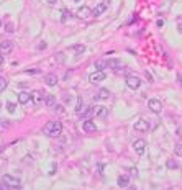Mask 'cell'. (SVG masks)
<instances>
[{
    "instance_id": "cell-18",
    "label": "cell",
    "mask_w": 182,
    "mask_h": 190,
    "mask_svg": "<svg viewBox=\"0 0 182 190\" xmlns=\"http://www.w3.org/2000/svg\"><path fill=\"white\" fill-rule=\"evenodd\" d=\"M107 69V59H100L95 62V71H105Z\"/></svg>"
},
{
    "instance_id": "cell-29",
    "label": "cell",
    "mask_w": 182,
    "mask_h": 190,
    "mask_svg": "<svg viewBox=\"0 0 182 190\" xmlns=\"http://www.w3.org/2000/svg\"><path fill=\"white\" fill-rule=\"evenodd\" d=\"M54 107H56V110H58L59 113H62V112H64V108H62V105H54Z\"/></svg>"
},
{
    "instance_id": "cell-38",
    "label": "cell",
    "mask_w": 182,
    "mask_h": 190,
    "mask_svg": "<svg viewBox=\"0 0 182 190\" xmlns=\"http://www.w3.org/2000/svg\"><path fill=\"white\" fill-rule=\"evenodd\" d=\"M0 107H2V103H0Z\"/></svg>"
},
{
    "instance_id": "cell-17",
    "label": "cell",
    "mask_w": 182,
    "mask_h": 190,
    "mask_svg": "<svg viewBox=\"0 0 182 190\" xmlns=\"http://www.w3.org/2000/svg\"><path fill=\"white\" fill-rule=\"evenodd\" d=\"M18 102L22 105L30 102V92H22V94H18Z\"/></svg>"
},
{
    "instance_id": "cell-11",
    "label": "cell",
    "mask_w": 182,
    "mask_h": 190,
    "mask_svg": "<svg viewBox=\"0 0 182 190\" xmlns=\"http://www.w3.org/2000/svg\"><path fill=\"white\" fill-rule=\"evenodd\" d=\"M107 7H108V3L107 2H99L95 5V8L92 10V15H94V17H99V15H102L105 10H107Z\"/></svg>"
},
{
    "instance_id": "cell-30",
    "label": "cell",
    "mask_w": 182,
    "mask_h": 190,
    "mask_svg": "<svg viewBox=\"0 0 182 190\" xmlns=\"http://www.w3.org/2000/svg\"><path fill=\"white\" fill-rule=\"evenodd\" d=\"M156 25L159 26V28H161V26H164V20H161V18H159V20L156 22Z\"/></svg>"
},
{
    "instance_id": "cell-25",
    "label": "cell",
    "mask_w": 182,
    "mask_h": 190,
    "mask_svg": "<svg viewBox=\"0 0 182 190\" xmlns=\"http://www.w3.org/2000/svg\"><path fill=\"white\" fill-rule=\"evenodd\" d=\"M72 49L76 52H79V54H82V52L86 51V46H84V44H76V46H72Z\"/></svg>"
},
{
    "instance_id": "cell-8",
    "label": "cell",
    "mask_w": 182,
    "mask_h": 190,
    "mask_svg": "<svg viewBox=\"0 0 182 190\" xmlns=\"http://www.w3.org/2000/svg\"><path fill=\"white\" fill-rule=\"evenodd\" d=\"M89 80H90L92 84L102 82V80H105V72H103V71H95V72H92V74L89 75Z\"/></svg>"
},
{
    "instance_id": "cell-33",
    "label": "cell",
    "mask_w": 182,
    "mask_h": 190,
    "mask_svg": "<svg viewBox=\"0 0 182 190\" xmlns=\"http://www.w3.org/2000/svg\"><path fill=\"white\" fill-rule=\"evenodd\" d=\"M144 75H146V79L149 80V82H153V80H151L153 77H151V74H149V72H148V71H146V72H144Z\"/></svg>"
},
{
    "instance_id": "cell-16",
    "label": "cell",
    "mask_w": 182,
    "mask_h": 190,
    "mask_svg": "<svg viewBox=\"0 0 182 190\" xmlns=\"http://www.w3.org/2000/svg\"><path fill=\"white\" fill-rule=\"evenodd\" d=\"M110 97V90L108 88H100L99 94L95 95V100H107Z\"/></svg>"
},
{
    "instance_id": "cell-26",
    "label": "cell",
    "mask_w": 182,
    "mask_h": 190,
    "mask_svg": "<svg viewBox=\"0 0 182 190\" xmlns=\"http://www.w3.org/2000/svg\"><path fill=\"white\" fill-rule=\"evenodd\" d=\"M176 154L182 156V144H177V146H176Z\"/></svg>"
},
{
    "instance_id": "cell-2",
    "label": "cell",
    "mask_w": 182,
    "mask_h": 190,
    "mask_svg": "<svg viewBox=\"0 0 182 190\" xmlns=\"http://www.w3.org/2000/svg\"><path fill=\"white\" fill-rule=\"evenodd\" d=\"M126 85L130 88H133V90H136V88L141 85V79L135 74H128L126 75Z\"/></svg>"
},
{
    "instance_id": "cell-24",
    "label": "cell",
    "mask_w": 182,
    "mask_h": 190,
    "mask_svg": "<svg viewBox=\"0 0 182 190\" xmlns=\"http://www.w3.org/2000/svg\"><path fill=\"white\" fill-rule=\"evenodd\" d=\"M5 107H7V112H8V113H15V110H17V108H15L17 105H15L13 102H7Z\"/></svg>"
},
{
    "instance_id": "cell-13",
    "label": "cell",
    "mask_w": 182,
    "mask_h": 190,
    "mask_svg": "<svg viewBox=\"0 0 182 190\" xmlns=\"http://www.w3.org/2000/svg\"><path fill=\"white\" fill-rule=\"evenodd\" d=\"M58 75L56 74H48L46 77H44V82H46V85H49V87H54L56 84H58Z\"/></svg>"
},
{
    "instance_id": "cell-34",
    "label": "cell",
    "mask_w": 182,
    "mask_h": 190,
    "mask_svg": "<svg viewBox=\"0 0 182 190\" xmlns=\"http://www.w3.org/2000/svg\"><path fill=\"white\" fill-rule=\"evenodd\" d=\"M46 2H48V3H56L58 0H46Z\"/></svg>"
},
{
    "instance_id": "cell-7",
    "label": "cell",
    "mask_w": 182,
    "mask_h": 190,
    "mask_svg": "<svg viewBox=\"0 0 182 190\" xmlns=\"http://www.w3.org/2000/svg\"><path fill=\"white\" fill-rule=\"evenodd\" d=\"M133 128H135V131H138V133H148L149 131V123L146 120H138Z\"/></svg>"
},
{
    "instance_id": "cell-36",
    "label": "cell",
    "mask_w": 182,
    "mask_h": 190,
    "mask_svg": "<svg viewBox=\"0 0 182 190\" xmlns=\"http://www.w3.org/2000/svg\"><path fill=\"white\" fill-rule=\"evenodd\" d=\"M0 28H2V18H0Z\"/></svg>"
},
{
    "instance_id": "cell-6",
    "label": "cell",
    "mask_w": 182,
    "mask_h": 190,
    "mask_svg": "<svg viewBox=\"0 0 182 190\" xmlns=\"http://www.w3.org/2000/svg\"><path fill=\"white\" fill-rule=\"evenodd\" d=\"M133 148H135V152L138 156H143L144 151H146V141L144 139H136L135 143H133Z\"/></svg>"
},
{
    "instance_id": "cell-12",
    "label": "cell",
    "mask_w": 182,
    "mask_h": 190,
    "mask_svg": "<svg viewBox=\"0 0 182 190\" xmlns=\"http://www.w3.org/2000/svg\"><path fill=\"white\" fill-rule=\"evenodd\" d=\"M82 128H84V131H86V133H95V131H97V126H95V123H94L92 120H89V118H87L86 121H84Z\"/></svg>"
},
{
    "instance_id": "cell-27",
    "label": "cell",
    "mask_w": 182,
    "mask_h": 190,
    "mask_svg": "<svg viewBox=\"0 0 182 190\" xmlns=\"http://www.w3.org/2000/svg\"><path fill=\"white\" fill-rule=\"evenodd\" d=\"M5 30L8 31V33H12V31H13V25H12V23H8V25L5 26Z\"/></svg>"
},
{
    "instance_id": "cell-14",
    "label": "cell",
    "mask_w": 182,
    "mask_h": 190,
    "mask_svg": "<svg viewBox=\"0 0 182 190\" xmlns=\"http://www.w3.org/2000/svg\"><path fill=\"white\" fill-rule=\"evenodd\" d=\"M95 116L99 120H105L108 116V108L107 107H99V108H97V112H95Z\"/></svg>"
},
{
    "instance_id": "cell-9",
    "label": "cell",
    "mask_w": 182,
    "mask_h": 190,
    "mask_svg": "<svg viewBox=\"0 0 182 190\" xmlns=\"http://www.w3.org/2000/svg\"><path fill=\"white\" fill-rule=\"evenodd\" d=\"M13 51V43L12 41H2L0 43V54L5 56V54H10Z\"/></svg>"
},
{
    "instance_id": "cell-10",
    "label": "cell",
    "mask_w": 182,
    "mask_h": 190,
    "mask_svg": "<svg viewBox=\"0 0 182 190\" xmlns=\"http://www.w3.org/2000/svg\"><path fill=\"white\" fill-rule=\"evenodd\" d=\"M76 15H77V18H80V20H87L89 17H92V10L89 8V7L84 5V7H80V8L77 10V13H76Z\"/></svg>"
},
{
    "instance_id": "cell-23",
    "label": "cell",
    "mask_w": 182,
    "mask_h": 190,
    "mask_svg": "<svg viewBox=\"0 0 182 190\" xmlns=\"http://www.w3.org/2000/svg\"><path fill=\"white\" fill-rule=\"evenodd\" d=\"M7 85H8V80H7L5 77H0V92H3V90H5Z\"/></svg>"
},
{
    "instance_id": "cell-5",
    "label": "cell",
    "mask_w": 182,
    "mask_h": 190,
    "mask_svg": "<svg viewBox=\"0 0 182 190\" xmlns=\"http://www.w3.org/2000/svg\"><path fill=\"white\" fill-rule=\"evenodd\" d=\"M148 107H149V110H151L153 113H161V112H163V103H161V100H157V98L149 100Z\"/></svg>"
},
{
    "instance_id": "cell-1",
    "label": "cell",
    "mask_w": 182,
    "mask_h": 190,
    "mask_svg": "<svg viewBox=\"0 0 182 190\" xmlns=\"http://www.w3.org/2000/svg\"><path fill=\"white\" fill-rule=\"evenodd\" d=\"M44 135L51 136V138H59L62 133V123L61 121H48L44 126Z\"/></svg>"
},
{
    "instance_id": "cell-20",
    "label": "cell",
    "mask_w": 182,
    "mask_h": 190,
    "mask_svg": "<svg viewBox=\"0 0 182 190\" xmlns=\"http://www.w3.org/2000/svg\"><path fill=\"white\" fill-rule=\"evenodd\" d=\"M44 102H46V105H48V107H54V105H56V98H54V95H46V97H44Z\"/></svg>"
},
{
    "instance_id": "cell-35",
    "label": "cell",
    "mask_w": 182,
    "mask_h": 190,
    "mask_svg": "<svg viewBox=\"0 0 182 190\" xmlns=\"http://www.w3.org/2000/svg\"><path fill=\"white\" fill-rule=\"evenodd\" d=\"M2 64H3V56L0 54V66H2Z\"/></svg>"
},
{
    "instance_id": "cell-15",
    "label": "cell",
    "mask_w": 182,
    "mask_h": 190,
    "mask_svg": "<svg viewBox=\"0 0 182 190\" xmlns=\"http://www.w3.org/2000/svg\"><path fill=\"white\" fill-rule=\"evenodd\" d=\"M118 187H121V188H125V187H128L130 185V175H126V174H123V175H120L118 177Z\"/></svg>"
},
{
    "instance_id": "cell-19",
    "label": "cell",
    "mask_w": 182,
    "mask_h": 190,
    "mask_svg": "<svg viewBox=\"0 0 182 190\" xmlns=\"http://www.w3.org/2000/svg\"><path fill=\"white\" fill-rule=\"evenodd\" d=\"M80 115H82V118H89V116H92V115H94V108H92V107H86V108H84V110H82V113H80Z\"/></svg>"
},
{
    "instance_id": "cell-3",
    "label": "cell",
    "mask_w": 182,
    "mask_h": 190,
    "mask_svg": "<svg viewBox=\"0 0 182 190\" xmlns=\"http://www.w3.org/2000/svg\"><path fill=\"white\" fill-rule=\"evenodd\" d=\"M30 100L36 105V107H39V105H43V102H44V94L41 90H33L30 94Z\"/></svg>"
},
{
    "instance_id": "cell-28",
    "label": "cell",
    "mask_w": 182,
    "mask_h": 190,
    "mask_svg": "<svg viewBox=\"0 0 182 190\" xmlns=\"http://www.w3.org/2000/svg\"><path fill=\"white\" fill-rule=\"evenodd\" d=\"M130 172H131V175H138V169H136V167H133V169H130Z\"/></svg>"
},
{
    "instance_id": "cell-4",
    "label": "cell",
    "mask_w": 182,
    "mask_h": 190,
    "mask_svg": "<svg viewBox=\"0 0 182 190\" xmlns=\"http://www.w3.org/2000/svg\"><path fill=\"white\" fill-rule=\"evenodd\" d=\"M2 180H3V184L7 185V187H20L22 185V182H20L17 177H12V175H8V174H5V175L2 177Z\"/></svg>"
},
{
    "instance_id": "cell-31",
    "label": "cell",
    "mask_w": 182,
    "mask_h": 190,
    "mask_svg": "<svg viewBox=\"0 0 182 190\" xmlns=\"http://www.w3.org/2000/svg\"><path fill=\"white\" fill-rule=\"evenodd\" d=\"M38 49H46V43H39L38 44Z\"/></svg>"
},
{
    "instance_id": "cell-37",
    "label": "cell",
    "mask_w": 182,
    "mask_h": 190,
    "mask_svg": "<svg viewBox=\"0 0 182 190\" xmlns=\"http://www.w3.org/2000/svg\"><path fill=\"white\" fill-rule=\"evenodd\" d=\"M74 2H79V0H74Z\"/></svg>"
},
{
    "instance_id": "cell-21",
    "label": "cell",
    "mask_w": 182,
    "mask_h": 190,
    "mask_svg": "<svg viewBox=\"0 0 182 190\" xmlns=\"http://www.w3.org/2000/svg\"><path fill=\"white\" fill-rule=\"evenodd\" d=\"M84 108H86V107H84L82 97H79V98H77V107H76V113H79V115H80V113H82V110H84Z\"/></svg>"
},
{
    "instance_id": "cell-22",
    "label": "cell",
    "mask_w": 182,
    "mask_h": 190,
    "mask_svg": "<svg viewBox=\"0 0 182 190\" xmlns=\"http://www.w3.org/2000/svg\"><path fill=\"white\" fill-rule=\"evenodd\" d=\"M166 165H167V169H179V164H177V161L174 159H167V162H166Z\"/></svg>"
},
{
    "instance_id": "cell-32",
    "label": "cell",
    "mask_w": 182,
    "mask_h": 190,
    "mask_svg": "<svg viewBox=\"0 0 182 190\" xmlns=\"http://www.w3.org/2000/svg\"><path fill=\"white\" fill-rule=\"evenodd\" d=\"M49 174H51V175H52V174H56V164H52V165H51V171H49Z\"/></svg>"
}]
</instances>
